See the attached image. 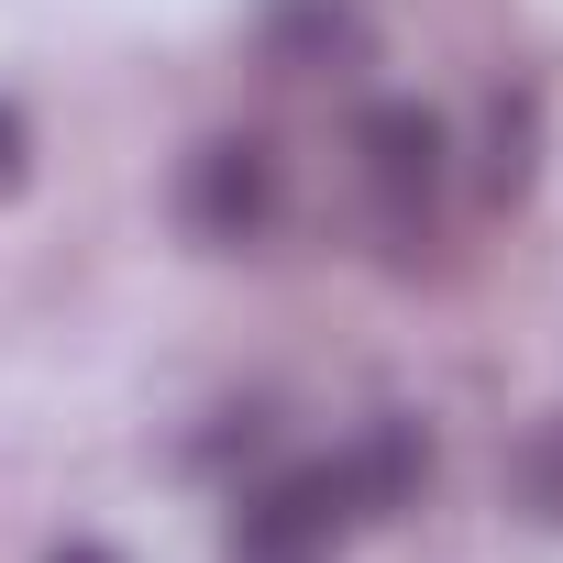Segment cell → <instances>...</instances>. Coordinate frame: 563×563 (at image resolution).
<instances>
[{
    "label": "cell",
    "mask_w": 563,
    "mask_h": 563,
    "mask_svg": "<svg viewBox=\"0 0 563 563\" xmlns=\"http://www.w3.org/2000/svg\"><path fill=\"white\" fill-rule=\"evenodd\" d=\"M177 210H188V232H199V243H265V232H276V210H288V166H276V144H265V133H210V144L188 155Z\"/></svg>",
    "instance_id": "7a4b0ae2"
},
{
    "label": "cell",
    "mask_w": 563,
    "mask_h": 563,
    "mask_svg": "<svg viewBox=\"0 0 563 563\" xmlns=\"http://www.w3.org/2000/svg\"><path fill=\"white\" fill-rule=\"evenodd\" d=\"M23 166H34V133H23V111H12V100H0V199L23 188Z\"/></svg>",
    "instance_id": "8992f818"
},
{
    "label": "cell",
    "mask_w": 563,
    "mask_h": 563,
    "mask_svg": "<svg viewBox=\"0 0 563 563\" xmlns=\"http://www.w3.org/2000/svg\"><path fill=\"white\" fill-rule=\"evenodd\" d=\"M343 464H354V497H365V519H398V508L431 486V442H420L409 420H376V431H365Z\"/></svg>",
    "instance_id": "277c9868"
},
{
    "label": "cell",
    "mask_w": 563,
    "mask_h": 563,
    "mask_svg": "<svg viewBox=\"0 0 563 563\" xmlns=\"http://www.w3.org/2000/svg\"><path fill=\"white\" fill-rule=\"evenodd\" d=\"M354 155H365V188H376V210L409 232L420 210H431V188H442V111H420V100H376L365 122H354Z\"/></svg>",
    "instance_id": "3957f363"
},
{
    "label": "cell",
    "mask_w": 563,
    "mask_h": 563,
    "mask_svg": "<svg viewBox=\"0 0 563 563\" xmlns=\"http://www.w3.org/2000/svg\"><path fill=\"white\" fill-rule=\"evenodd\" d=\"M56 563H111V552H100V541H67V552H56Z\"/></svg>",
    "instance_id": "52a82bcc"
},
{
    "label": "cell",
    "mask_w": 563,
    "mask_h": 563,
    "mask_svg": "<svg viewBox=\"0 0 563 563\" xmlns=\"http://www.w3.org/2000/svg\"><path fill=\"white\" fill-rule=\"evenodd\" d=\"M343 45H354V12H332V0H299L276 23V56H343Z\"/></svg>",
    "instance_id": "5b68a950"
},
{
    "label": "cell",
    "mask_w": 563,
    "mask_h": 563,
    "mask_svg": "<svg viewBox=\"0 0 563 563\" xmlns=\"http://www.w3.org/2000/svg\"><path fill=\"white\" fill-rule=\"evenodd\" d=\"M354 519H365V497H354V464L343 453L332 464H276L265 486H243L221 563H332L354 541Z\"/></svg>",
    "instance_id": "6da1fadb"
}]
</instances>
